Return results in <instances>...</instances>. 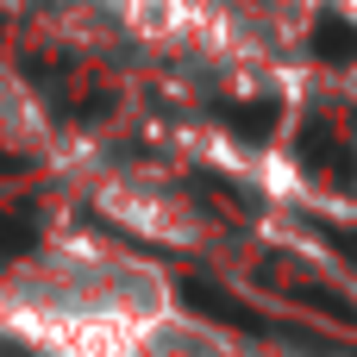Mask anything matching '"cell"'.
<instances>
[{
    "label": "cell",
    "mask_w": 357,
    "mask_h": 357,
    "mask_svg": "<svg viewBox=\"0 0 357 357\" xmlns=\"http://www.w3.org/2000/svg\"><path fill=\"white\" fill-rule=\"evenodd\" d=\"M0 333L31 357H169L188 314L144 251L56 232L0 270Z\"/></svg>",
    "instance_id": "obj_1"
},
{
    "label": "cell",
    "mask_w": 357,
    "mask_h": 357,
    "mask_svg": "<svg viewBox=\"0 0 357 357\" xmlns=\"http://www.w3.org/2000/svg\"><path fill=\"white\" fill-rule=\"evenodd\" d=\"M69 6H88L126 31H151V38H176L201 19V0H69Z\"/></svg>",
    "instance_id": "obj_2"
}]
</instances>
